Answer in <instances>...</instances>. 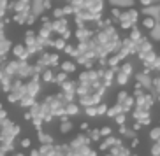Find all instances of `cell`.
<instances>
[{
  "label": "cell",
  "instance_id": "obj_34",
  "mask_svg": "<svg viewBox=\"0 0 160 156\" xmlns=\"http://www.w3.org/2000/svg\"><path fill=\"white\" fill-rule=\"evenodd\" d=\"M27 156H39V151H37V149H30V153Z\"/></svg>",
  "mask_w": 160,
  "mask_h": 156
},
{
  "label": "cell",
  "instance_id": "obj_20",
  "mask_svg": "<svg viewBox=\"0 0 160 156\" xmlns=\"http://www.w3.org/2000/svg\"><path fill=\"white\" fill-rule=\"evenodd\" d=\"M39 77H41L42 83H55V70L53 69H44Z\"/></svg>",
  "mask_w": 160,
  "mask_h": 156
},
{
  "label": "cell",
  "instance_id": "obj_6",
  "mask_svg": "<svg viewBox=\"0 0 160 156\" xmlns=\"http://www.w3.org/2000/svg\"><path fill=\"white\" fill-rule=\"evenodd\" d=\"M108 104H104V102H100V104L97 105H92V107H85V114L88 116V118H99V116H106V112H108Z\"/></svg>",
  "mask_w": 160,
  "mask_h": 156
},
{
  "label": "cell",
  "instance_id": "obj_30",
  "mask_svg": "<svg viewBox=\"0 0 160 156\" xmlns=\"http://www.w3.org/2000/svg\"><path fill=\"white\" fill-rule=\"evenodd\" d=\"M114 123H116L118 126H123V125H127V114H125V112L118 114L116 118H114Z\"/></svg>",
  "mask_w": 160,
  "mask_h": 156
},
{
  "label": "cell",
  "instance_id": "obj_41",
  "mask_svg": "<svg viewBox=\"0 0 160 156\" xmlns=\"http://www.w3.org/2000/svg\"><path fill=\"white\" fill-rule=\"evenodd\" d=\"M67 2H71V0H67Z\"/></svg>",
  "mask_w": 160,
  "mask_h": 156
},
{
  "label": "cell",
  "instance_id": "obj_38",
  "mask_svg": "<svg viewBox=\"0 0 160 156\" xmlns=\"http://www.w3.org/2000/svg\"><path fill=\"white\" fill-rule=\"evenodd\" d=\"M157 144H158V146H160V139H158V140H157Z\"/></svg>",
  "mask_w": 160,
  "mask_h": 156
},
{
  "label": "cell",
  "instance_id": "obj_31",
  "mask_svg": "<svg viewBox=\"0 0 160 156\" xmlns=\"http://www.w3.org/2000/svg\"><path fill=\"white\" fill-rule=\"evenodd\" d=\"M150 154L151 156H160V146L157 144V142H153L150 147Z\"/></svg>",
  "mask_w": 160,
  "mask_h": 156
},
{
  "label": "cell",
  "instance_id": "obj_25",
  "mask_svg": "<svg viewBox=\"0 0 160 156\" xmlns=\"http://www.w3.org/2000/svg\"><path fill=\"white\" fill-rule=\"evenodd\" d=\"M86 135L90 137V140H92V142H100V140H102L99 128H92V130H88V133H86Z\"/></svg>",
  "mask_w": 160,
  "mask_h": 156
},
{
  "label": "cell",
  "instance_id": "obj_4",
  "mask_svg": "<svg viewBox=\"0 0 160 156\" xmlns=\"http://www.w3.org/2000/svg\"><path fill=\"white\" fill-rule=\"evenodd\" d=\"M76 90H78V81L67 79L63 84H60V93L67 102H76V97H78Z\"/></svg>",
  "mask_w": 160,
  "mask_h": 156
},
{
  "label": "cell",
  "instance_id": "obj_33",
  "mask_svg": "<svg viewBox=\"0 0 160 156\" xmlns=\"http://www.w3.org/2000/svg\"><path fill=\"white\" fill-rule=\"evenodd\" d=\"M9 156H27V154H25L23 151H14V153H11Z\"/></svg>",
  "mask_w": 160,
  "mask_h": 156
},
{
  "label": "cell",
  "instance_id": "obj_39",
  "mask_svg": "<svg viewBox=\"0 0 160 156\" xmlns=\"http://www.w3.org/2000/svg\"><path fill=\"white\" fill-rule=\"evenodd\" d=\"M106 156H111V154H109V153H106Z\"/></svg>",
  "mask_w": 160,
  "mask_h": 156
},
{
  "label": "cell",
  "instance_id": "obj_28",
  "mask_svg": "<svg viewBox=\"0 0 160 156\" xmlns=\"http://www.w3.org/2000/svg\"><path fill=\"white\" fill-rule=\"evenodd\" d=\"M67 79H69V76H67L65 72H62V70L55 72V83H57L58 86H60V84H63V83H65Z\"/></svg>",
  "mask_w": 160,
  "mask_h": 156
},
{
  "label": "cell",
  "instance_id": "obj_14",
  "mask_svg": "<svg viewBox=\"0 0 160 156\" xmlns=\"http://www.w3.org/2000/svg\"><path fill=\"white\" fill-rule=\"evenodd\" d=\"M60 132L62 135H67V133H71L72 130H74V123L71 121V118H67V116H63V118H60Z\"/></svg>",
  "mask_w": 160,
  "mask_h": 156
},
{
  "label": "cell",
  "instance_id": "obj_16",
  "mask_svg": "<svg viewBox=\"0 0 160 156\" xmlns=\"http://www.w3.org/2000/svg\"><path fill=\"white\" fill-rule=\"evenodd\" d=\"M128 32H130V33H128V39H130L136 46H137V44H141L142 40H144V35H142V32L137 28V26H134V28L128 30Z\"/></svg>",
  "mask_w": 160,
  "mask_h": 156
},
{
  "label": "cell",
  "instance_id": "obj_7",
  "mask_svg": "<svg viewBox=\"0 0 160 156\" xmlns=\"http://www.w3.org/2000/svg\"><path fill=\"white\" fill-rule=\"evenodd\" d=\"M120 144H123L122 142V139L120 137H116V135H109V137H106V139H102V140L99 142V149L100 151H106L108 153L109 149H113V147H116V146H120Z\"/></svg>",
  "mask_w": 160,
  "mask_h": 156
},
{
  "label": "cell",
  "instance_id": "obj_9",
  "mask_svg": "<svg viewBox=\"0 0 160 156\" xmlns=\"http://www.w3.org/2000/svg\"><path fill=\"white\" fill-rule=\"evenodd\" d=\"M95 32L92 28H90L88 25H85V26H78L74 32V37L78 39V42H85V40H90V39H93Z\"/></svg>",
  "mask_w": 160,
  "mask_h": 156
},
{
  "label": "cell",
  "instance_id": "obj_8",
  "mask_svg": "<svg viewBox=\"0 0 160 156\" xmlns=\"http://www.w3.org/2000/svg\"><path fill=\"white\" fill-rule=\"evenodd\" d=\"M132 119L141 123L142 126H148L151 123V112L150 111H142V109H134L132 111Z\"/></svg>",
  "mask_w": 160,
  "mask_h": 156
},
{
  "label": "cell",
  "instance_id": "obj_27",
  "mask_svg": "<svg viewBox=\"0 0 160 156\" xmlns=\"http://www.w3.org/2000/svg\"><path fill=\"white\" fill-rule=\"evenodd\" d=\"M148 137H150L151 142H157V140H158V139H160V125H158V126L150 128V132H148Z\"/></svg>",
  "mask_w": 160,
  "mask_h": 156
},
{
  "label": "cell",
  "instance_id": "obj_35",
  "mask_svg": "<svg viewBox=\"0 0 160 156\" xmlns=\"http://www.w3.org/2000/svg\"><path fill=\"white\" fill-rule=\"evenodd\" d=\"M81 130H83V132H85V130H88V123H81Z\"/></svg>",
  "mask_w": 160,
  "mask_h": 156
},
{
  "label": "cell",
  "instance_id": "obj_24",
  "mask_svg": "<svg viewBox=\"0 0 160 156\" xmlns=\"http://www.w3.org/2000/svg\"><path fill=\"white\" fill-rule=\"evenodd\" d=\"M114 81H116V83H118L120 86H125V84L128 83V81H130V77H128V76H125L123 72L116 70V74H114Z\"/></svg>",
  "mask_w": 160,
  "mask_h": 156
},
{
  "label": "cell",
  "instance_id": "obj_2",
  "mask_svg": "<svg viewBox=\"0 0 160 156\" xmlns=\"http://www.w3.org/2000/svg\"><path fill=\"white\" fill-rule=\"evenodd\" d=\"M139 21V12L136 9H127V11H122V16L118 19V23L123 30H132L136 26V23Z\"/></svg>",
  "mask_w": 160,
  "mask_h": 156
},
{
  "label": "cell",
  "instance_id": "obj_3",
  "mask_svg": "<svg viewBox=\"0 0 160 156\" xmlns=\"http://www.w3.org/2000/svg\"><path fill=\"white\" fill-rule=\"evenodd\" d=\"M116 104L122 107V111L125 114L132 112L134 111V107H136V100H134V95L128 93V91L122 90L116 93Z\"/></svg>",
  "mask_w": 160,
  "mask_h": 156
},
{
  "label": "cell",
  "instance_id": "obj_40",
  "mask_svg": "<svg viewBox=\"0 0 160 156\" xmlns=\"http://www.w3.org/2000/svg\"><path fill=\"white\" fill-rule=\"evenodd\" d=\"M132 156H137V154H132Z\"/></svg>",
  "mask_w": 160,
  "mask_h": 156
},
{
  "label": "cell",
  "instance_id": "obj_21",
  "mask_svg": "<svg viewBox=\"0 0 160 156\" xmlns=\"http://www.w3.org/2000/svg\"><path fill=\"white\" fill-rule=\"evenodd\" d=\"M116 70H120V72H123L125 76L132 77V74H134V65H132L130 62H122V63H120V67H118Z\"/></svg>",
  "mask_w": 160,
  "mask_h": 156
},
{
  "label": "cell",
  "instance_id": "obj_36",
  "mask_svg": "<svg viewBox=\"0 0 160 156\" xmlns=\"http://www.w3.org/2000/svg\"><path fill=\"white\" fill-rule=\"evenodd\" d=\"M157 102H160V95H157Z\"/></svg>",
  "mask_w": 160,
  "mask_h": 156
},
{
  "label": "cell",
  "instance_id": "obj_18",
  "mask_svg": "<svg viewBox=\"0 0 160 156\" xmlns=\"http://www.w3.org/2000/svg\"><path fill=\"white\" fill-rule=\"evenodd\" d=\"M37 140L41 142V146L42 144H55V137L44 130H37Z\"/></svg>",
  "mask_w": 160,
  "mask_h": 156
},
{
  "label": "cell",
  "instance_id": "obj_26",
  "mask_svg": "<svg viewBox=\"0 0 160 156\" xmlns=\"http://www.w3.org/2000/svg\"><path fill=\"white\" fill-rule=\"evenodd\" d=\"M63 53H65L67 56H71V58H74V60H76V56H78V46H74V44H69V42H67V46H65V49H63Z\"/></svg>",
  "mask_w": 160,
  "mask_h": 156
},
{
  "label": "cell",
  "instance_id": "obj_19",
  "mask_svg": "<svg viewBox=\"0 0 160 156\" xmlns=\"http://www.w3.org/2000/svg\"><path fill=\"white\" fill-rule=\"evenodd\" d=\"M19 151H30L33 149V140L32 137H19Z\"/></svg>",
  "mask_w": 160,
  "mask_h": 156
},
{
  "label": "cell",
  "instance_id": "obj_1",
  "mask_svg": "<svg viewBox=\"0 0 160 156\" xmlns=\"http://www.w3.org/2000/svg\"><path fill=\"white\" fill-rule=\"evenodd\" d=\"M134 100H136V107L134 109H142V111H150L157 102V97L151 91L141 88L139 84H136V90H134Z\"/></svg>",
  "mask_w": 160,
  "mask_h": 156
},
{
  "label": "cell",
  "instance_id": "obj_15",
  "mask_svg": "<svg viewBox=\"0 0 160 156\" xmlns=\"http://www.w3.org/2000/svg\"><path fill=\"white\" fill-rule=\"evenodd\" d=\"M81 112V105L78 102H67L65 105V116L67 118H72V116H78Z\"/></svg>",
  "mask_w": 160,
  "mask_h": 156
},
{
  "label": "cell",
  "instance_id": "obj_32",
  "mask_svg": "<svg viewBox=\"0 0 160 156\" xmlns=\"http://www.w3.org/2000/svg\"><path fill=\"white\" fill-rule=\"evenodd\" d=\"M122 11H123V9H120V7H113V9H111V16H113L114 19H120V16H122Z\"/></svg>",
  "mask_w": 160,
  "mask_h": 156
},
{
  "label": "cell",
  "instance_id": "obj_11",
  "mask_svg": "<svg viewBox=\"0 0 160 156\" xmlns=\"http://www.w3.org/2000/svg\"><path fill=\"white\" fill-rule=\"evenodd\" d=\"M60 70L65 72L67 76H71V74H74L76 70H78V63H76V60H63V62H60Z\"/></svg>",
  "mask_w": 160,
  "mask_h": 156
},
{
  "label": "cell",
  "instance_id": "obj_5",
  "mask_svg": "<svg viewBox=\"0 0 160 156\" xmlns=\"http://www.w3.org/2000/svg\"><path fill=\"white\" fill-rule=\"evenodd\" d=\"M11 54L14 60H19V62H28L30 58V53H28V47L25 46V42H14L12 47H11Z\"/></svg>",
  "mask_w": 160,
  "mask_h": 156
},
{
  "label": "cell",
  "instance_id": "obj_22",
  "mask_svg": "<svg viewBox=\"0 0 160 156\" xmlns=\"http://www.w3.org/2000/svg\"><path fill=\"white\" fill-rule=\"evenodd\" d=\"M155 25H157V21H155L153 16H144V18L141 19V26L144 30H153L155 28Z\"/></svg>",
  "mask_w": 160,
  "mask_h": 156
},
{
  "label": "cell",
  "instance_id": "obj_37",
  "mask_svg": "<svg viewBox=\"0 0 160 156\" xmlns=\"http://www.w3.org/2000/svg\"><path fill=\"white\" fill-rule=\"evenodd\" d=\"M4 121H5V119H0V126H2V123H4Z\"/></svg>",
  "mask_w": 160,
  "mask_h": 156
},
{
  "label": "cell",
  "instance_id": "obj_29",
  "mask_svg": "<svg viewBox=\"0 0 160 156\" xmlns=\"http://www.w3.org/2000/svg\"><path fill=\"white\" fill-rule=\"evenodd\" d=\"M99 130H100V137H102V139L109 137V135H113V128L109 126V125H104V126L99 128Z\"/></svg>",
  "mask_w": 160,
  "mask_h": 156
},
{
  "label": "cell",
  "instance_id": "obj_10",
  "mask_svg": "<svg viewBox=\"0 0 160 156\" xmlns=\"http://www.w3.org/2000/svg\"><path fill=\"white\" fill-rule=\"evenodd\" d=\"M69 146H71L72 149H81V147L92 146V140H90V137L85 135V133H78V135L69 142Z\"/></svg>",
  "mask_w": 160,
  "mask_h": 156
},
{
  "label": "cell",
  "instance_id": "obj_23",
  "mask_svg": "<svg viewBox=\"0 0 160 156\" xmlns=\"http://www.w3.org/2000/svg\"><path fill=\"white\" fill-rule=\"evenodd\" d=\"M123 112V111H122V107H120V105H118L116 104V102H114V104L113 105H109V107H108V112H106V116H109V118H116V116H118V114H122Z\"/></svg>",
  "mask_w": 160,
  "mask_h": 156
},
{
  "label": "cell",
  "instance_id": "obj_13",
  "mask_svg": "<svg viewBox=\"0 0 160 156\" xmlns=\"http://www.w3.org/2000/svg\"><path fill=\"white\" fill-rule=\"evenodd\" d=\"M132 149L128 146H125V144H120V146L113 147V149H109V154L111 156H132Z\"/></svg>",
  "mask_w": 160,
  "mask_h": 156
},
{
  "label": "cell",
  "instance_id": "obj_17",
  "mask_svg": "<svg viewBox=\"0 0 160 156\" xmlns=\"http://www.w3.org/2000/svg\"><path fill=\"white\" fill-rule=\"evenodd\" d=\"M12 40H9V39H2L0 40V58L2 60H5V56H7V53H11V47H12Z\"/></svg>",
  "mask_w": 160,
  "mask_h": 156
},
{
  "label": "cell",
  "instance_id": "obj_12",
  "mask_svg": "<svg viewBox=\"0 0 160 156\" xmlns=\"http://www.w3.org/2000/svg\"><path fill=\"white\" fill-rule=\"evenodd\" d=\"M37 151H39V156H58L55 144H42V146L37 147Z\"/></svg>",
  "mask_w": 160,
  "mask_h": 156
}]
</instances>
